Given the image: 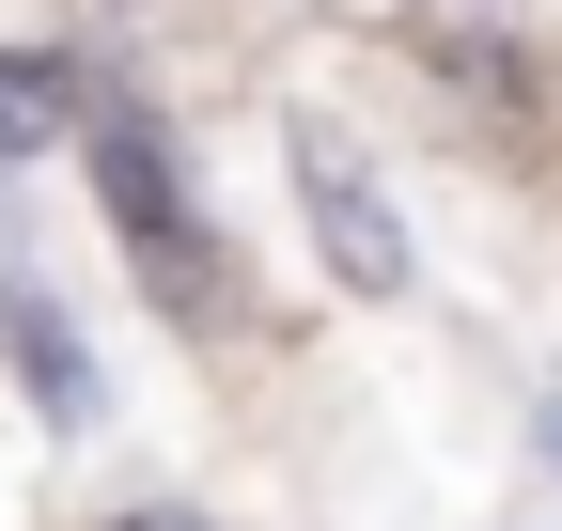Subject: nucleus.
Instances as JSON below:
<instances>
[{
  "mask_svg": "<svg viewBox=\"0 0 562 531\" xmlns=\"http://www.w3.org/2000/svg\"><path fill=\"white\" fill-rule=\"evenodd\" d=\"M79 157H94V188H110V219H125V250H140V282H157L172 313H220V219L188 204V157L157 142V110H94V125H79Z\"/></svg>",
  "mask_w": 562,
  "mask_h": 531,
  "instance_id": "nucleus-1",
  "label": "nucleus"
},
{
  "mask_svg": "<svg viewBox=\"0 0 562 531\" xmlns=\"http://www.w3.org/2000/svg\"><path fill=\"white\" fill-rule=\"evenodd\" d=\"M281 157H297V219H313V250H328V282H344V297H406L422 266H406V219H391L375 157L344 142V125H281Z\"/></svg>",
  "mask_w": 562,
  "mask_h": 531,
  "instance_id": "nucleus-2",
  "label": "nucleus"
},
{
  "mask_svg": "<svg viewBox=\"0 0 562 531\" xmlns=\"http://www.w3.org/2000/svg\"><path fill=\"white\" fill-rule=\"evenodd\" d=\"M0 344H16V375H32V407H47L63 438L94 422V344H79V328H63V297H32V282H16V313H0Z\"/></svg>",
  "mask_w": 562,
  "mask_h": 531,
  "instance_id": "nucleus-3",
  "label": "nucleus"
},
{
  "mask_svg": "<svg viewBox=\"0 0 562 531\" xmlns=\"http://www.w3.org/2000/svg\"><path fill=\"white\" fill-rule=\"evenodd\" d=\"M79 125V79H63L47 47H0V157H32V142H63Z\"/></svg>",
  "mask_w": 562,
  "mask_h": 531,
  "instance_id": "nucleus-4",
  "label": "nucleus"
},
{
  "mask_svg": "<svg viewBox=\"0 0 562 531\" xmlns=\"http://www.w3.org/2000/svg\"><path fill=\"white\" fill-rule=\"evenodd\" d=\"M110 531H203V516H172V500H140V516H110Z\"/></svg>",
  "mask_w": 562,
  "mask_h": 531,
  "instance_id": "nucleus-5",
  "label": "nucleus"
},
{
  "mask_svg": "<svg viewBox=\"0 0 562 531\" xmlns=\"http://www.w3.org/2000/svg\"><path fill=\"white\" fill-rule=\"evenodd\" d=\"M547 470H562V391H547Z\"/></svg>",
  "mask_w": 562,
  "mask_h": 531,
  "instance_id": "nucleus-6",
  "label": "nucleus"
}]
</instances>
